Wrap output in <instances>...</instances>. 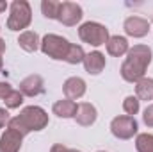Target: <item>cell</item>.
Masks as SVG:
<instances>
[{"label": "cell", "instance_id": "cell-1", "mask_svg": "<svg viewBox=\"0 0 153 152\" xmlns=\"http://www.w3.org/2000/svg\"><path fill=\"white\" fill-rule=\"evenodd\" d=\"M152 59L153 52L148 45H134L128 50L119 74L126 82H139L141 79H144L148 66L152 65Z\"/></svg>", "mask_w": 153, "mask_h": 152}, {"label": "cell", "instance_id": "cell-2", "mask_svg": "<svg viewBox=\"0 0 153 152\" xmlns=\"http://www.w3.org/2000/svg\"><path fill=\"white\" fill-rule=\"evenodd\" d=\"M48 125V113L39 106H29L22 109V113L11 118L9 127L18 131L22 136H27L32 131H43Z\"/></svg>", "mask_w": 153, "mask_h": 152}, {"label": "cell", "instance_id": "cell-3", "mask_svg": "<svg viewBox=\"0 0 153 152\" xmlns=\"http://www.w3.org/2000/svg\"><path fill=\"white\" fill-rule=\"evenodd\" d=\"M32 22V9L27 0H14L11 4V14L7 18L9 31H23Z\"/></svg>", "mask_w": 153, "mask_h": 152}, {"label": "cell", "instance_id": "cell-4", "mask_svg": "<svg viewBox=\"0 0 153 152\" xmlns=\"http://www.w3.org/2000/svg\"><path fill=\"white\" fill-rule=\"evenodd\" d=\"M70 47H71V43L66 38L59 36V34H46V36H43L41 45H39L41 52L45 56L55 59V61H66Z\"/></svg>", "mask_w": 153, "mask_h": 152}, {"label": "cell", "instance_id": "cell-5", "mask_svg": "<svg viewBox=\"0 0 153 152\" xmlns=\"http://www.w3.org/2000/svg\"><path fill=\"white\" fill-rule=\"evenodd\" d=\"M78 38L91 47H102L109 41V29L98 22H85L78 27Z\"/></svg>", "mask_w": 153, "mask_h": 152}, {"label": "cell", "instance_id": "cell-6", "mask_svg": "<svg viewBox=\"0 0 153 152\" xmlns=\"http://www.w3.org/2000/svg\"><path fill=\"white\" fill-rule=\"evenodd\" d=\"M137 120L134 116H128V114H121V116H116L111 122V132L114 134V138L117 140H130L137 134Z\"/></svg>", "mask_w": 153, "mask_h": 152}, {"label": "cell", "instance_id": "cell-7", "mask_svg": "<svg viewBox=\"0 0 153 152\" xmlns=\"http://www.w3.org/2000/svg\"><path fill=\"white\" fill-rule=\"evenodd\" d=\"M123 29L130 38H144L152 31V23L143 16H128L123 23Z\"/></svg>", "mask_w": 153, "mask_h": 152}, {"label": "cell", "instance_id": "cell-8", "mask_svg": "<svg viewBox=\"0 0 153 152\" xmlns=\"http://www.w3.org/2000/svg\"><path fill=\"white\" fill-rule=\"evenodd\" d=\"M84 16L82 7L75 2H61V11H59V22L66 27L76 25Z\"/></svg>", "mask_w": 153, "mask_h": 152}, {"label": "cell", "instance_id": "cell-9", "mask_svg": "<svg viewBox=\"0 0 153 152\" xmlns=\"http://www.w3.org/2000/svg\"><path fill=\"white\" fill-rule=\"evenodd\" d=\"M85 90H87V84L82 77H70L64 81L62 84V91H64V97L70 99V100H78L85 95Z\"/></svg>", "mask_w": 153, "mask_h": 152}, {"label": "cell", "instance_id": "cell-10", "mask_svg": "<svg viewBox=\"0 0 153 152\" xmlns=\"http://www.w3.org/2000/svg\"><path fill=\"white\" fill-rule=\"evenodd\" d=\"M22 141H23V136L18 131L7 127L0 136V152H20Z\"/></svg>", "mask_w": 153, "mask_h": 152}, {"label": "cell", "instance_id": "cell-11", "mask_svg": "<svg viewBox=\"0 0 153 152\" xmlns=\"http://www.w3.org/2000/svg\"><path fill=\"white\" fill-rule=\"evenodd\" d=\"M20 93L23 97H36L41 95L45 91V82H43V77L38 74H32V75L25 77L22 82H20Z\"/></svg>", "mask_w": 153, "mask_h": 152}, {"label": "cell", "instance_id": "cell-12", "mask_svg": "<svg viewBox=\"0 0 153 152\" xmlns=\"http://www.w3.org/2000/svg\"><path fill=\"white\" fill-rule=\"evenodd\" d=\"M105 65H107L105 56H103L102 52H98V50H93V52L85 54V57H84V68H85V72H87L89 75H98V74H102L103 68H105Z\"/></svg>", "mask_w": 153, "mask_h": 152}, {"label": "cell", "instance_id": "cell-13", "mask_svg": "<svg viewBox=\"0 0 153 152\" xmlns=\"http://www.w3.org/2000/svg\"><path fill=\"white\" fill-rule=\"evenodd\" d=\"M96 118H98V111H96V108H94L93 104H89V102L78 104L76 114H75V120H76L78 125L89 127V125H93V123L96 122Z\"/></svg>", "mask_w": 153, "mask_h": 152}, {"label": "cell", "instance_id": "cell-14", "mask_svg": "<svg viewBox=\"0 0 153 152\" xmlns=\"http://www.w3.org/2000/svg\"><path fill=\"white\" fill-rule=\"evenodd\" d=\"M76 108H78V104H76L75 100L62 99V100H57V102L53 104L52 111H53L55 116H59V118H75Z\"/></svg>", "mask_w": 153, "mask_h": 152}, {"label": "cell", "instance_id": "cell-15", "mask_svg": "<svg viewBox=\"0 0 153 152\" xmlns=\"http://www.w3.org/2000/svg\"><path fill=\"white\" fill-rule=\"evenodd\" d=\"M128 50H130V45L125 36H111L107 41V52L114 57H121L128 54Z\"/></svg>", "mask_w": 153, "mask_h": 152}, {"label": "cell", "instance_id": "cell-16", "mask_svg": "<svg viewBox=\"0 0 153 152\" xmlns=\"http://www.w3.org/2000/svg\"><path fill=\"white\" fill-rule=\"evenodd\" d=\"M18 45L25 52H36L41 45V39H39L38 32H34V31H23L18 38Z\"/></svg>", "mask_w": 153, "mask_h": 152}, {"label": "cell", "instance_id": "cell-17", "mask_svg": "<svg viewBox=\"0 0 153 152\" xmlns=\"http://www.w3.org/2000/svg\"><path fill=\"white\" fill-rule=\"evenodd\" d=\"M135 97L139 100H153V79L144 77L139 82H135Z\"/></svg>", "mask_w": 153, "mask_h": 152}, {"label": "cell", "instance_id": "cell-18", "mask_svg": "<svg viewBox=\"0 0 153 152\" xmlns=\"http://www.w3.org/2000/svg\"><path fill=\"white\" fill-rule=\"evenodd\" d=\"M59 11H61V2H57V0H43L41 2V13L48 20H59Z\"/></svg>", "mask_w": 153, "mask_h": 152}, {"label": "cell", "instance_id": "cell-19", "mask_svg": "<svg viewBox=\"0 0 153 152\" xmlns=\"http://www.w3.org/2000/svg\"><path fill=\"white\" fill-rule=\"evenodd\" d=\"M135 149L137 152H153V134H148V132L137 134Z\"/></svg>", "mask_w": 153, "mask_h": 152}, {"label": "cell", "instance_id": "cell-20", "mask_svg": "<svg viewBox=\"0 0 153 152\" xmlns=\"http://www.w3.org/2000/svg\"><path fill=\"white\" fill-rule=\"evenodd\" d=\"M84 57H85L84 48H82L80 45H73V43H71L70 52H68V56H66V63H70V65H78V63H84Z\"/></svg>", "mask_w": 153, "mask_h": 152}, {"label": "cell", "instance_id": "cell-21", "mask_svg": "<svg viewBox=\"0 0 153 152\" xmlns=\"http://www.w3.org/2000/svg\"><path fill=\"white\" fill-rule=\"evenodd\" d=\"M123 109H125V113L128 116H134V114L139 113V109H141V100L135 95H128L123 100Z\"/></svg>", "mask_w": 153, "mask_h": 152}, {"label": "cell", "instance_id": "cell-22", "mask_svg": "<svg viewBox=\"0 0 153 152\" xmlns=\"http://www.w3.org/2000/svg\"><path fill=\"white\" fill-rule=\"evenodd\" d=\"M4 102H5V108H7V109H16V108H20V106L23 104V95L20 93V90H13L11 95H9Z\"/></svg>", "mask_w": 153, "mask_h": 152}, {"label": "cell", "instance_id": "cell-23", "mask_svg": "<svg viewBox=\"0 0 153 152\" xmlns=\"http://www.w3.org/2000/svg\"><path fill=\"white\" fill-rule=\"evenodd\" d=\"M143 120H144L146 127H153V104H150V106H148V108L144 109Z\"/></svg>", "mask_w": 153, "mask_h": 152}, {"label": "cell", "instance_id": "cell-24", "mask_svg": "<svg viewBox=\"0 0 153 152\" xmlns=\"http://www.w3.org/2000/svg\"><path fill=\"white\" fill-rule=\"evenodd\" d=\"M11 91H13V86H11L9 82L2 81V82H0V99H2V100H5V99L11 95Z\"/></svg>", "mask_w": 153, "mask_h": 152}, {"label": "cell", "instance_id": "cell-25", "mask_svg": "<svg viewBox=\"0 0 153 152\" xmlns=\"http://www.w3.org/2000/svg\"><path fill=\"white\" fill-rule=\"evenodd\" d=\"M9 122H11L9 111H7L5 108H0V129H4V127H9Z\"/></svg>", "mask_w": 153, "mask_h": 152}, {"label": "cell", "instance_id": "cell-26", "mask_svg": "<svg viewBox=\"0 0 153 152\" xmlns=\"http://www.w3.org/2000/svg\"><path fill=\"white\" fill-rule=\"evenodd\" d=\"M50 152H70V149L66 145H62V143H55V145H52Z\"/></svg>", "mask_w": 153, "mask_h": 152}, {"label": "cell", "instance_id": "cell-27", "mask_svg": "<svg viewBox=\"0 0 153 152\" xmlns=\"http://www.w3.org/2000/svg\"><path fill=\"white\" fill-rule=\"evenodd\" d=\"M7 7H9V5H7V2H4V0H0V14H2V13H4V11L7 9Z\"/></svg>", "mask_w": 153, "mask_h": 152}, {"label": "cell", "instance_id": "cell-28", "mask_svg": "<svg viewBox=\"0 0 153 152\" xmlns=\"http://www.w3.org/2000/svg\"><path fill=\"white\" fill-rule=\"evenodd\" d=\"M5 48H7V47H5V41L0 38V56H2L4 52H5Z\"/></svg>", "mask_w": 153, "mask_h": 152}, {"label": "cell", "instance_id": "cell-29", "mask_svg": "<svg viewBox=\"0 0 153 152\" xmlns=\"http://www.w3.org/2000/svg\"><path fill=\"white\" fill-rule=\"evenodd\" d=\"M2 66H4V59H2V56H0V72H2Z\"/></svg>", "mask_w": 153, "mask_h": 152}, {"label": "cell", "instance_id": "cell-30", "mask_svg": "<svg viewBox=\"0 0 153 152\" xmlns=\"http://www.w3.org/2000/svg\"><path fill=\"white\" fill-rule=\"evenodd\" d=\"M70 152H82V150H76V149H70Z\"/></svg>", "mask_w": 153, "mask_h": 152}, {"label": "cell", "instance_id": "cell-31", "mask_svg": "<svg viewBox=\"0 0 153 152\" xmlns=\"http://www.w3.org/2000/svg\"><path fill=\"white\" fill-rule=\"evenodd\" d=\"M98 152H105V150H98Z\"/></svg>", "mask_w": 153, "mask_h": 152}]
</instances>
